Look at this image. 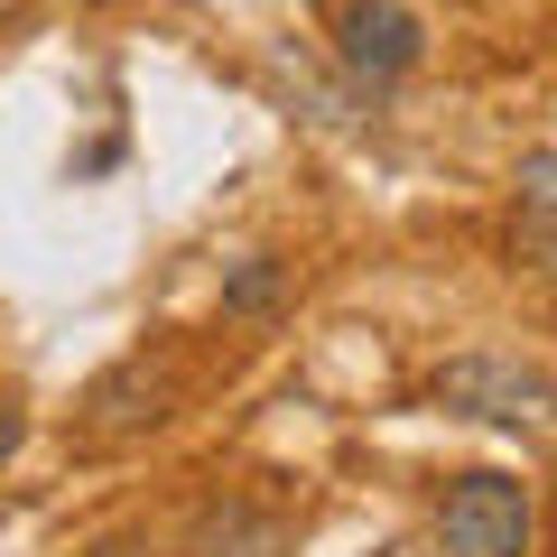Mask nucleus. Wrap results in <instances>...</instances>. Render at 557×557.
<instances>
[{"label": "nucleus", "mask_w": 557, "mask_h": 557, "mask_svg": "<svg viewBox=\"0 0 557 557\" xmlns=\"http://www.w3.org/2000/svg\"><path fill=\"white\" fill-rule=\"evenodd\" d=\"M530 530H539V511H530V483L520 474H456L446 483V502H437V548L446 557H530Z\"/></svg>", "instance_id": "1"}, {"label": "nucleus", "mask_w": 557, "mask_h": 557, "mask_svg": "<svg viewBox=\"0 0 557 557\" xmlns=\"http://www.w3.org/2000/svg\"><path fill=\"white\" fill-rule=\"evenodd\" d=\"M437 399L465 418H548L557 381L520 354H456V362H437Z\"/></svg>", "instance_id": "2"}, {"label": "nucleus", "mask_w": 557, "mask_h": 557, "mask_svg": "<svg viewBox=\"0 0 557 557\" xmlns=\"http://www.w3.org/2000/svg\"><path fill=\"white\" fill-rule=\"evenodd\" d=\"M335 57L354 84H391L409 75L418 57H428V28H418V10H399V0H354L335 20Z\"/></svg>", "instance_id": "3"}, {"label": "nucleus", "mask_w": 557, "mask_h": 557, "mask_svg": "<svg viewBox=\"0 0 557 557\" xmlns=\"http://www.w3.org/2000/svg\"><path fill=\"white\" fill-rule=\"evenodd\" d=\"M288 548H298L288 511H270V502H251V493H223V502H205V511L186 520L177 557H288Z\"/></svg>", "instance_id": "4"}, {"label": "nucleus", "mask_w": 557, "mask_h": 557, "mask_svg": "<svg viewBox=\"0 0 557 557\" xmlns=\"http://www.w3.org/2000/svg\"><path fill=\"white\" fill-rule=\"evenodd\" d=\"M520 233H530V251L557 270V149H530V159H520Z\"/></svg>", "instance_id": "5"}, {"label": "nucleus", "mask_w": 557, "mask_h": 557, "mask_svg": "<svg viewBox=\"0 0 557 557\" xmlns=\"http://www.w3.org/2000/svg\"><path fill=\"white\" fill-rule=\"evenodd\" d=\"M278 288H288V270H278L270 251H251L233 278H223V317H270V307H278Z\"/></svg>", "instance_id": "6"}, {"label": "nucleus", "mask_w": 557, "mask_h": 557, "mask_svg": "<svg viewBox=\"0 0 557 557\" xmlns=\"http://www.w3.org/2000/svg\"><path fill=\"white\" fill-rule=\"evenodd\" d=\"M20 437H28V409H20V399H10V391H0V465L20 456Z\"/></svg>", "instance_id": "7"}, {"label": "nucleus", "mask_w": 557, "mask_h": 557, "mask_svg": "<svg viewBox=\"0 0 557 557\" xmlns=\"http://www.w3.org/2000/svg\"><path fill=\"white\" fill-rule=\"evenodd\" d=\"M75 10H121V0H75Z\"/></svg>", "instance_id": "8"}]
</instances>
